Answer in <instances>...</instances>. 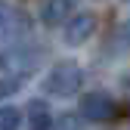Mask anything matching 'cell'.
<instances>
[{
    "instance_id": "52a82bcc",
    "label": "cell",
    "mask_w": 130,
    "mask_h": 130,
    "mask_svg": "<svg viewBox=\"0 0 130 130\" xmlns=\"http://www.w3.org/2000/svg\"><path fill=\"white\" fill-rule=\"evenodd\" d=\"M28 130H59V121L50 108H46L43 99L31 102V118H28Z\"/></svg>"
},
{
    "instance_id": "ba28073f",
    "label": "cell",
    "mask_w": 130,
    "mask_h": 130,
    "mask_svg": "<svg viewBox=\"0 0 130 130\" xmlns=\"http://www.w3.org/2000/svg\"><path fill=\"white\" fill-rule=\"evenodd\" d=\"M22 127V111L15 105H0V130H19Z\"/></svg>"
},
{
    "instance_id": "277c9868",
    "label": "cell",
    "mask_w": 130,
    "mask_h": 130,
    "mask_svg": "<svg viewBox=\"0 0 130 130\" xmlns=\"http://www.w3.org/2000/svg\"><path fill=\"white\" fill-rule=\"evenodd\" d=\"M77 111H80V118H87L93 124H105V121H111L118 115V105H115V99L105 90H90V93L80 96Z\"/></svg>"
},
{
    "instance_id": "3957f363",
    "label": "cell",
    "mask_w": 130,
    "mask_h": 130,
    "mask_svg": "<svg viewBox=\"0 0 130 130\" xmlns=\"http://www.w3.org/2000/svg\"><path fill=\"white\" fill-rule=\"evenodd\" d=\"M31 28H34V19H31L22 6L0 0V40H3V43H12V40L28 37Z\"/></svg>"
},
{
    "instance_id": "7a4b0ae2",
    "label": "cell",
    "mask_w": 130,
    "mask_h": 130,
    "mask_svg": "<svg viewBox=\"0 0 130 130\" xmlns=\"http://www.w3.org/2000/svg\"><path fill=\"white\" fill-rule=\"evenodd\" d=\"M80 84H84L80 65L71 62V59H62V62H56L50 68V74L43 77V93L56 96V99H71L74 93H80Z\"/></svg>"
},
{
    "instance_id": "5b68a950",
    "label": "cell",
    "mask_w": 130,
    "mask_h": 130,
    "mask_svg": "<svg viewBox=\"0 0 130 130\" xmlns=\"http://www.w3.org/2000/svg\"><path fill=\"white\" fill-rule=\"evenodd\" d=\"M93 31H96V12H74L62 25V34H65V43L68 46H80L84 40L93 37Z\"/></svg>"
},
{
    "instance_id": "9c48e42d",
    "label": "cell",
    "mask_w": 130,
    "mask_h": 130,
    "mask_svg": "<svg viewBox=\"0 0 130 130\" xmlns=\"http://www.w3.org/2000/svg\"><path fill=\"white\" fill-rule=\"evenodd\" d=\"M19 87H22V80H15V77H3V74H0V99H6V96L19 93Z\"/></svg>"
},
{
    "instance_id": "6da1fadb",
    "label": "cell",
    "mask_w": 130,
    "mask_h": 130,
    "mask_svg": "<svg viewBox=\"0 0 130 130\" xmlns=\"http://www.w3.org/2000/svg\"><path fill=\"white\" fill-rule=\"evenodd\" d=\"M43 62H46V46L12 40V43H6L3 50H0V74H3V77H15V80H25V77L34 74Z\"/></svg>"
},
{
    "instance_id": "8992f818",
    "label": "cell",
    "mask_w": 130,
    "mask_h": 130,
    "mask_svg": "<svg viewBox=\"0 0 130 130\" xmlns=\"http://www.w3.org/2000/svg\"><path fill=\"white\" fill-rule=\"evenodd\" d=\"M74 9H77V0H46L40 9V22L46 28H59L74 15Z\"/></svg>"
}]
</instances>
